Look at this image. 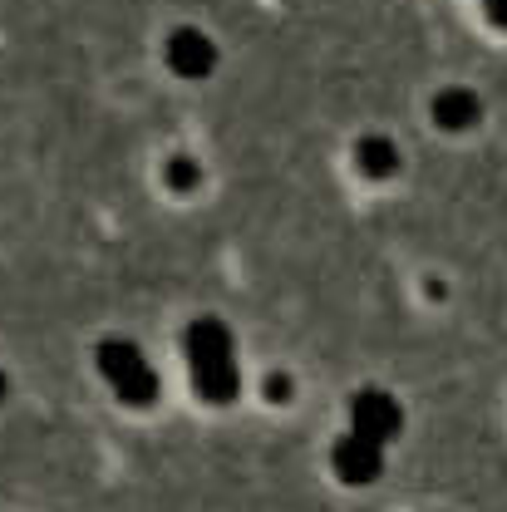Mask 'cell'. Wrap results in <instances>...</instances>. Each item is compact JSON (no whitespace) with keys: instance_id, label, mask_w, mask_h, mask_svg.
I'll return each instance as SVG.
<instances>
[{"instance_id":"1","label":"cell","mask_w":507,"mask_h":512,"mask_svg":"<svg viewBox=\"0 0 507 512\" xmlns=\"http://www.w3.org/2000/svg\"><path fill=\"white\" fill-rule=\"evenodd\" d=\"M188 365H192V384L202 399L212 404H227L237 399L242 375H237V340L222 320H192L188 325Z\"/></svg>"},{"instance_id":"2","label":"cell","mask_w":507,"mask_h":512,"mask_svg":"<svg viewBox=\"0 0 507 512\" xmlns=\"http://www.w3.org/2000/svg\"><path fill=\"white\" fill-rule=\"evenodd\" d=\"M94 360H99V375L109 380V389L124 404H153L158 399V375L148 370V360H143V350L133 340H119V335L104 340L94 350Z\"/></svg>"},{"instance_id":"3","label":"cell","mask_w":507,"mask_h":512,"mask_svg":"<svg viewBox=\"0 0 507 512\" xmlns=\"http://www.w3.org/2000/svg\"><path fill=\"white\" fill-rule=\"evenodd\" d=\"M399 424H404V414H399V404L384 389H360L350 399V434H360V439L384 448V439L399 434Z\"/></svg>"},{"instance_id":"4","label":"cell","mask_w":507,"mask_h":512,"mask_svg":"<svg viewBox=\"0 0 507 512\" xmlns=\"http://www.w3.org/2000/svg\"><path fill=\"white\" fill-rule=\"evenodd\" d=\"M212 64H217V45H212L202 30L183 25V30L168 35V69H173V74H183V79H207Z\"/></svg>"},{"instance_id":"5","label":"cell","mask_w":507,"mask_h":512,"mask_svg":"<svg viewBox=\"0 0 507 512\" xmlns=\"http://www.w3.org/2000/svg\"><path fill=\"white\" fill-rule=\"evenodd\" d=\"M330 458H335V473H340L345 483H375L384 468L380 444H370V439H360V434H345Z\"/></svg>"},{"instance_id":"6","label":"cell","mask_w":507,"mask_h":512,"mask_svg":"<svg viewBox=\"0 0 507 512\" xmlns=\"http://www.w3.org/2000/svg\"><path fill=\"white\" fill-rule=\"evenodd\" d=\"M429 114H434V124H439V128H448V133H463V128L478 124L483 104H478V94H473V89H444V94H434Z\"/></svg>"},{"instance_id":"7","label":"cell","mask_w":507,"mask_h":512,"mask_svg":"<svg viewBox=\"0 0 507 512\" xmlns=\"http://www.w3.org/2000/svg\"><path fill=\"white\" fill-rule=\"evenodd\" d=\"M355 163H360L365 178H394V168H399V148H394L384 133H370V138L355 143Z\"/></svg>"},{"instance_id":"8","label":"cell","mask_w":507,"mask_h":512,"mask_svg":"<svg viewBox=\"0 0 507 512\" xmlns=\"http://www.w3.org/2000/svg\"><path fill=\"white\" fill-rule=\"evenodd\" d=\"M197 183H202V168H197V158L178 153V158L168 163V188H173V192H192Z\"/></svg>"},{"instance_id":"9","label":"cell","mask_w":507,"mask_h":512,"mask_svg":"<svg viewBox=\"0 0 507 512\" xmlns=\"http://www.w3.org/2000/svg\"><path fill=\"white\" fill-rule=\"evenodd\" d=\"M266 399H281V404H286V399H291V380H286V375H271V380H266Z\"/></svg>"},{"instance_id":"10","label":"cell","mask_w":507,"mask_h":512,"mask_svg":"<svg viewBox=\"0 0 507 512\" xmlns=\"http://www.w3.org/2000/svg\"><path fill=\"white\" fill-rule=\"evenodd\" d=\"M488 5V20L498 25V30H507V0H483Z\"/></svg>"},{"instance_id":"11","label":"cell","mask_w":507,"mask_h":512,"mask_svg":"<svg viewBox=\"0 0 507 512\" xmlns=\"http://www.w3.org/2000/svg\"><path fill=\"white\" fill-rule=\"evenodd\" d=\"M0 399H5V375H0Z\"/></svg>"}]
</instances>
